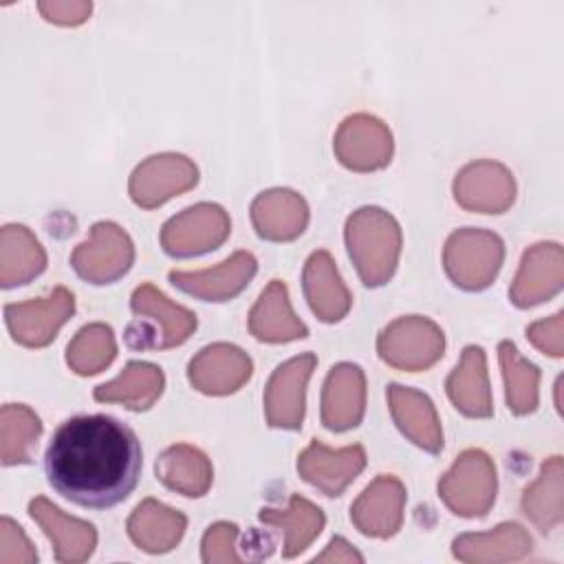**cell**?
Returning a JSON list of instances; mask_svg holds the SVG:
<instances>
[{
    "mask_svg": "<svg viewBox=\"0 0 564 564\" xmlns=\"http://www.w3.org/2000/svg\"><path fill=\"white\" fill-rule=\"evenodd\" d=\"M249 333L267 344H284L308 335V328L291 308L289 291L282 280H271L260 293L249 311Z\"/></svg>",
    "mask_w": 564,
    "mask_h": 564,
    "instance_id": "obj_25",
    "label": "cell"
},
{
    "mask_svg": "<svg viewBox=\"0 0 564 564\" xmlns=\"http://www.w3.org/2000/svg\"><path fill=\"white\" fill-rule=\"evenodd\" d=\"M333 148L344 167L352 172H372L390 163L392 134L383 121L359 112L339 123Z\"/></svg>",
    "mask_w": 564,
    "mask_h": 564,
    "instance_id": "obj_12",
    "label": "cell"
},
{
    "mask_svg": "<svg viewBox=\"0 0 564 564\" xmlns=\"http://www.w3.org/2000/svg\"><path fill=\"white\" fill-rule=\"evenodd\" d=\"M134 319L128 324L123 339L132 350H163L181 346L196 330V315L174 304L154 284L145 282L130 297Z\"/></svg>",
    "mask_w": 564,
    "mask_h": 564,
    "instance_id": "obj_3",
    "label": "cell"
},
{
    "mask_svg": "<svg viewBox=\"0 0 564 564\" xmlns=\"http://www.w3.org/2000/svg\"><path fill=\"white\" fill-rule=\"evenodd\" d=\"M445 388L449 401L460 414L471 419H489L494 414L487 357L480 346H467L463 350V357L447 377Z\"/></svg>",
    "mask_w": 564,
    "mask_h": 564,
    "instance_id": "obj_24",
    "label": "cell"
},
{
    "mask_svg": "<svg viewBox=\"0 0 564 564\" xmlns=\"http://www.w3.org/2000/svg\"><path fill=\"white\" fill-rule=\"evenodd\" d=\"M198 183V167L183 154H154L141 161L128 181L130 198L143 207L154 209L192 189Z\"/></svg>",
    "mask_w": 564,
    "mask_h": 564,
    "instance_id": "obj_10",
    "label": "cell"
},
{
    "mask_svg": "<svg viewBox=\"0 0 564 564\" xmlns=\"http://www.w3.org/2000/svg\"><path fill=\"white\" fill-rule=\"evenodd\" d=\"M256 271V258L249 251H236L225 262L212 269L170 271L167 278L178 291L203 302H229L231 297L245 291Z\"/></svg>",
    "mask_w": 564,
    "mask_h": 564,
    "instance_id": "obj_14",
    "label": "cell"
},
{
    "mask_svg": "<svg viewBox=\"0 0 564 564\" xmlns=\"http://www.w3.org/2000/svg\"><path fill=\"white\" fill-rule=\"evenodd\" d=\"M260 522L278 529L282 533V555L295 557L308 549V544L324 529V511L308 502L306 498L293 494L286 509L264 507L258 513Z\"/></svg>",
    "mask_w": 564,
    "mask_h": 564,
    "instance_id": "obj_30",
    "label": "cell"
},
{
    "mask_svg": "<svg viewBox=\"0 0 564 564\" xmlns=\"http://www.w3.org/2000/svg\"><path fill=\"white\" fill-rule=\"evenodd\" d=\"M165 386L163 370L148 361H130L119 377L95 388L99 403H121L128 410L143 412L154 405Z\"/></svg>",
    "mask_w": 564,
    "mask_h": 564,
    "instance_id": "obj_29",
    "label": "cell"
},
{
    "mask_svg": "<svg viewBox=\"0 0 564 564\" xmlns=\"http://www.w3.org/2000/svg\"><path fill=\"white\" fill-rule=\"evenodd\" d=\"M344 238L366 286H383L394 275L401 256V227L392 214L381 207H361L348 216Z\"/></svg>",
    "mask_w": 564,
    "mask_h": 564,
    "instance_id": "obj_2",
    "label": "cell"
},
{
    "mask_svg": "<svg viewBox=\"0 0 564 564\" xmlns=\"http://www.w3.org/2000/svg\"><path fill=\"white\" fill-rule=\"evenodd\" d=\"M251 223L260 238L286 242L306 229L308 205L293 189H269L253 198Z\"/></svg>",
    "mask_w": 564,
    "mask_h": 564,
    "instance_id": "obj_23",
    "label": "cell"
},
{
    "mask_svg": "<svg viewBox=\"0 0 564 564\" xmlns=\"http://www.w3.org/2000/svg\"><path fill=\"white\" fill-rule=\"evenodd\" d=\"M117 355V344L112 328L95 322L77 330L66 348V364L73 372L88 377L101 372Z\"/></svg>",
    "mask_w": 564,
    "mask_h": 564,
    "instance_id": "obj_35",
    "label": "cell"
},
{
    "mask_svg": "<svg viewBox=\"0 0 564 564\" xmlns=\"http://www.w3.org/2000/svg\"><path fill=\"white\" fill-rule=\"evenodd\" d=\"M75 313V297L68 289L57 286L46 297L7 304L4 322L13 341L26 348H42L51 344L57 330Z\"/></svg>",
    "mask_w": 564,
    "mask_h": 564,
    "instance_id": "obj_9",
    "label": "cell"
},
{
    "mask_svg": "<svg viewBox=\"0 0 564 564\" xmlns=\"http://www.w3.org/2000/svg\"><path fill=\"white\" fill-rule=\"evenodd\" d=\"M531 535L518 522H502L487 533H463L452 542L460 562H513L531 553Z\"/></svg>",
    "mask_w": 564,
    "mask_h": 564,
    "instance_id": "obj_27",
    "label": "cell"
},
{
    "mask_svg": "<svg viewBox=\"0 0 564 564\" xmlns=\"http://www.w3.org/2000/svg\"><path fill=\"white\" fill-rule=\"evenodd\" d=\"M29 513L53 542L57 562L77 564L93 555L97 546V531L90 522L66 516L59 507L42 496L29 502Z\"/></svg>",
    "mask_w": 564,
    "mask_h": 564,
    "instance_id": "obj_20",
    "label": "cell"
},
{
    "mask_svg": "<svg viewBox=\"0 0 564 564\" xmlns=\"http://www.w3.org/2000/svg\"><path fill=\"white\" fill-rule=\"evenodd\" d=\"M403 482L394 476L381 474L352 502L350 520L364 535L392 538L403 524Z\"/></svg>",
    "mask_w": 564,
    "mask_h": 564,
    "instance_id": "obj_18",
    "label": "cell"
},
{
    "mask_svg": "<svg viewBox=\"0 0 564 564\" xmlns=\"http://www.w3.org/2000/svg\"><path fill=\"white\" fill-rule=\"evenodd\" d=\"M40 13L55 24H64V26H75L82 24L88 13H90V2H40L37 4Z\"/></svg>",
    "mask_w": 564,
    "mask_h": 564,
    "instance_id": "obj_39",
    "label": "cell"
},
{
    "mask_svg": "<svg viewBox=\"0 0 564 564\" xmlns=\"http://www.w3.org/2000/svg\"><path fill=\"white\" fill-rule=\"evenodd\" d=\"M445 350L443 330L427 317L405 315L388 324L377 337L379 357L399 370L419 372L434 366Z\"/></svg>",
    "mask_w": 564,
    "mask_h": 564,
    "instance_id": "obj_6",
    "label": "cell"
},
{
    "mask_svg": "<svg viewBox=\"0 0 564 564\" xmlns=\"http://www.w3.org/2000/svg\"><path fill=\"white\" fill-rule=\"evenodd\" d=\"M154 471L167 489L187 498L205 496L214 480L209 458L187 443L163 449L154 463Z\"/></svg>",
    "mask_w": 564,
    "mask_h": 564,
    "instance_id": "obj_28",
    "label": "cell"
},
{
    "mask_svg": "<svg viewBox=\"0 0 564 564\" xmlns=\"http://www.w3.org/2000/svg\"><path fill=\"white\" fill-rule=\"evenodd\" d=\"M562 456H551L542 463L538 480H533L522 494V513L542 531H553L562 518Z\"/></svg>",
    "mask_w": 564,
    "mask_h": 564,
    "instance_id": "obj_32",
    "label": "cell"
},
{
    "mask_svg": "<svg viewBox=\"0 0 564 564\" xmlns=\"http://www.w3.org/2000/svg\"><path fill=\"white\" fill-rule=\"evenodd\" d=\"M126 529L141 551L156 555L172 551L181 542L187 529V518L154 498H145L130 513Z\"/></svg>",
    "mask_w": 564,
    "mask_h": 564,
    "instance_id": "obj_26",
    "label": "cell"
},
{
    "mask_svg": "<svg viewBox=\"0 0 564 564\" xmlns=\"http://www.w3.org/2000/svg\"><path fill=\"white\" fill-rule=\"evenodd\" d=\"M562 322H564V313H555L549 319L535 322L531 326H527V337L529 341L542 350L544 355L551 357H562L564 355V337H562Z\"/></svg>",
    "mask_w": 564,
    "mask_h": 564,
    "instance_id": "obj_38",
    "label": "cell"
},
{
    "mask_svg": "<svg viewBox=\"0 0 564 564\" xmlns=\"http://www.w3.org/2000/svg\"><path fill=\"white\" fill-rule=\"evenodd\" d=\"M134 262V245L130 236L115 223L101 220L93 225L88 240L70 253V267L90 284H112L123 278Z\"/></svg>",
    "mask_w": 564,
    "mask_h": 564,
    "instance_id": "obj_7",
    "label": "cell"
},
{
    "mask_svg": "<svg viewBox=\"0 0 564 564\" xmlns=\"http://www.w3.org/2000/svg\"><path fill=\"white\" fill-rule=\"evenodd\" d=\"M141 465L137 434L108 414L64 421L44 454L48 485L86 509H110L123 502L139 482Z\"/></svg>",
    "mask_w": 564,
    "mask_h": 564,
    "instance_id": "obj_1",
    "label": "cell"
},
{
    "mask_svg": "<svg viewBox=\"0 0 564 564\" xmlns=\"http://www.w3.org/2000/svg\"><path fill=\"white\" fill-rule=\"evenodd\" d=\"M388 405L392 421L405 438L416 447L436 454L443 449V430L432 399L414 388L390 383L388 386Z\"/></svg>",
    "mask_w": 564,
    "mask_h": 564,
    "instance_id": "obj_21",
    "label": "cell"
},
{
    "mask_svg": "<svg viewBox=\"0 0 564 564\" xmlns=\"http://www.w3.org/2000/svg\"><path fill=\"white\" fill-rule=\"evenodd\" d=\"M37 562V551L11 518L0 520V564H33Z\"/></svg>",
    "mask_w": 564,
    "mask_h": 564,
    "instance_id": "obj_37",
    "label": "cell"
},
{
    "mask_svg": "<svg viewBox=\"0 0 564 564\" xmlns=\"http://www.w3.org/2000/svg\"><path fill=\"white\" fill-rule=\"evenodd\" d=\"M496 465L482 449H465L441 476L438 496L460 518H482L496 502Z\"/></svg>",
    "mask_w": 564,
    "mask_h": 564,
    "instance_id": "obj_5",
    "label": "cell"
},
{
    "mask_svg": "<svg viewBox=\"0 0 564 564\" xmlns=\"http://www.w3.org/2000/svg\"><path fill=\"white\" fill-rule=\"evenodd\" d=\"M42 434V421L22 403H7L0 410V460L2 465L31 463Z\"/></svg>",
    "mask_w": 564,
    "mask_h": 564,
    "instance_id": "obj_33",
    "label": "cell"
},
{
    "mask_svg": "<svg viewBox=\"0 0 564 564\" xmlns=\"http://www.w3.org/2000/svg\"><path fill=\"white\" fill-rule=\"evenodd\" d=\"M366 410V377L357 364L330 368L322 388V423L330 432H346L361 423Z\"/></svg>",
    "mask_w": 564,
    "mask_h": 564,
    "instance_id": "obj_19",
    "label": "cell"
},
{
    "mask_svg": "<svg viewBox=\"0 0 564 564\" xmlns=\"http://www.w3.org/2000/svg\"><path fill=\"white\" fill-rule=\"evenodd\" d=\"M364 467L366 452L361 445L330 449L319 441H311V445L297 456L300 476L330 498L341 496Z\"/></svg>",
    "mask_w": 564,
    "mask_h": 564,
    "instance_id": "obj_17",
    "label": "cell"
},
{
    "mask_svg": "<svg viewBox=\"0 0 564 564\" xmlns=\"http://www.w3.org/2000/svg\"><path fill=\"white\" fill-rule=\"evenodd\" d=\"M251 370L253 364L242 348L218 341L205 346L192 357L187 379L198 392L223 397L242 388L249 381Z\"/></svg>",
    "mask_w": 564,
    "mask_h": 564,
    "instance_id": "obj_15",
    "label": "cell"
},
{
    "mask_svg": "<svg viewBox=\"0 0 564 564\" xmlns=\"http://www.w3.org/2000/svg\"><path fill=\"white\" fill-rule=\"evenodd\" d=\"M302 289L311 311L326 324L344 319L350 311V291L328 251H315L308 256L302 271Z\"/></svg>",
    "mask_w": 564,
    "mask_h": 564,
    "instance_id": "obj_22",
    "label": "cell"
},
{
    "mask_svg": "<svg viewBox=\"0 0 564 564\" xmlns=\"http://www.w3.org/2000/svg\"><path fill=\"white\" fill-rule=\"evenodd\" d=\"M505 260L500 236L487 229H456L443 249V267L447 278L463 291L487 289Z\"/></svg>",
    "mask_w": 564,
    "mask_h": 564,
    "instance_id": "obj_4",
    "label": "cell"
},
{
    "mask_svg": "<svg viewBox=\"0 0 564 564\" xmlns=\"http://www.w3.org/2000/svg\"><path fill=\"white\" fill-rule=\"evenodd\" d=\"M231 231L227 212L216 203H198L172 216L161 229V247L172 258H192L218 249Z\"/></svg>",
    "mask_w": 564,
    "mask_h": 564,
    "instance_id": "obj_8",
    "label": "cell"
},
{
    "mask_svg": "<svg viewBox=\"0 0 564 564\" xmlns=\"http://www.w3.org/2000/svg\"><path fill=\"white\" fill-rule=\"evenodd\" d=\"M46 267V251L24 225H4L0 231V284H29Z\"/></svg>",
    "mask_w": 564,
    "mask_h": 564,
    "instance_id": "obj_31",
    "label": "cell"
},
{
    "mask_svg": "<svg viewBox=\"0 0 564 564\" xmlns=\"http://www.w3.org/2000/svg\"><path fill=\"white\" fill-rule=\"evenodd\" d=\"M564 282V253L557 242H540L524 251L520 269L509 286L518 308H529L553 297Z\"/></svg>",
    "mask_w": 564,
    "mask_h": 564,
    "instance_id": "obj_16",
    "label": "cell"
},
{
    "mask_svg": "<svg viewBox=\"0 0 564 564\" xmlns=\"http://www.w3.org/2000/svg\"><path fill=\"white\" fill-rule=\"evenodd\" d=\"M315 562H364V557L344 538H333L326 551L315 557Z\"/></svg>",
    "mask_w": 564,
    "mask_h": 564,
    "instance_id": "obj_40",
    "label": "cell"
},
{
    "mask_svg": "<svg viewBox=\"0 0 564 564\" xmlns=\"http://www.w3.org/2000/svg\"><path fill=\"white\" fill-rule=\"evenodd\" d=\"M236 538L238 527L234 522H216L212 524L200 542V557L205 564H218V562H240V555L236 553Z\"/></svg>",
    "mask_w": 564,
    "mask_h": 564,
    "instance_id": "obj_36",
    "label": "cell"
},
{
    "mask_svg": "<svg viewBox=\"0 0 564 564\" xmlns=\"http://www.w3.org/2000/svg\"><path fill=\"white\" fill-rule=\"evenodd\" d=\"M454 198L469 212L502 214L516 198V181L502 163L474 161L456 174Z\"/></svg>",
    "mask_w": 564,
    "mask_h": 564,
    "instance_id": "obj_13",
    "label": "cell"
},
{
    "mask_svg": "<svg viewBox=\"0 0 564 564\" xmlns=\"http://www.w3.org/2000/svg\"><path fill=\"white\" fill-rule=\"evenodd\" d=\"M498 359L502 368V379L507 388V405L513 414H531L538 408V383L540 370L535 364L524 359L516 344L500 341Z\"/></svg>",
    "mask_w": 564,
    "mask_h": 564,
    "instance_id": "obj_34",
    "label": "cell"
},
{
    "mask_svg": "<svg viewBox=\"0 0 564 564\" xmlns=\"http://www.w3.org/2000/svg\"><path fill=\"white\" fill-rule=\"evenodd\" d=\"M313 352L297 355L280 364L264 388V416L271 427L300 430L304 421L306 383L315 370Z\"/></svg>",
    "mask_w": 564,
    "mask_h": 564,
    "instance_id": "obj_11",
    "label": "cell"
}]
</instances>
